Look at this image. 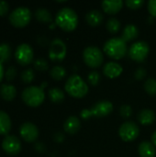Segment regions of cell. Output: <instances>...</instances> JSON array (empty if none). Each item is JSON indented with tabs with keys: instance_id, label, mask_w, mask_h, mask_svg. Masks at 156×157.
<instances>
[{
	"instance_id": "cell-30",
	"label": "cell",
	"mask_w": 156,
	"mask_h": 157,
	"mask_svg": "<svg viewBox=\"0 0 156 157\" xmlns=\"http://www.w3.org/2000/svg\"><path fill=\"white\" fill-rule=\"evenodd\" d=\"M34 67L35 69H37L38 71H46L49 66H48V63L45 59L43 58H38L34 61Z\"/></svg>"
},
{
	"instance_id": "cell-5",
	"label": "cell",
	"mask_w": 156,
	"mask_h": 157,
	"mask_svg": "<svg viewBox=\"0 0 156 157\" xmlns=\"http://www.w3.org/2000/svg\"><path fill=\"white\" fill-rule=\"evenodd\" d=\"M21 98L26 105L35 108L43 103L45 99V93L40 86H31L23 90Z\"/></svg>"
},
{
	"instance_id": "cell-7",
	"label": "cell",
	"mask_w": 156,
	"mask_h": 157,
	"mask_svg": "<svg viewBox=\"0 0 156 157\" xmlns=\"http://www.w3.org/2000/svg\"><path fill=\"white\" fill-rule=\"evenodd\" d=\"M31 19V12L26 6H18L15 8L9 15L10 23L16 28L26 27Z\"/></svg>"
},
{
	"instance_id": "cell-21",
	"label": "cell",
	"mask_w": 156,
	"mask_h": 157,
	"mask_svg": "<svg viewBox=\"0 0 156 157\" xmlns=\"http://www.w3.org/2000/svg\"><path fill=\"white\" fill-rule=\"evenodd\" d=\"M138 36H139V29H138V28L135 25L130 24V25H127L124 28L122 35H121V39L125 42H128V41H131V40L137 39Z\"/></svg>"
},
{
	"instance_id": "cell-33",
	"label": "cell",
	"mask_w": 156,
	"mask_h": 157,
	"mask_svg": "<svg viewBox=\"0 0 156 157\" xmlns=\"http://www.w3.org/2000/svg\"><path fill=\"white\" fill-rule=\"evenodd\" d=\"M125 4H126V6H127L130 9L136 10V9H139L140 7L143 6V5L144 4V1H143V0H136V1L129 0V1H126Z\"/></svg>"
},
{
	"instance_id": "cell-9",
	"label": "cell",
	"mask_w": 156,
	"mask_h": 157,
	"mask_svg": "<svg viewBox=\"0 0 156 157\" xmlns=\"http://www.w3.org/2000/svg\"><path fill=\"white\" fill-rule=\"evenodd\" d=\"M150 52V47L147 42L141 40L133 43L129 50V56L131 60L143 63L148 56Z\"/></svg>"
},
{
	"instance_id": "cell-34",
	"label": "cell",
	"mask_w": 156,
	"mask_h": 157,
	"mask_svg": "<svg viewBox=\"0 0 156 157\" xmlns=\"http://www.w3.org/2000/svg\"><path fill=\"white\" fill-rule=\"evenodd\" d=\"M5 75H6V80H8V81H11V80L15 79V77L17 75V69L14 66H10L9 68H7Z\"/></svg>"
},
{
	"instance_id": "cell-25",
	"label": "cell",
	"mask_w": 156,
	"mask_h": 157,
	"mask_svg": "<svg viewBox=\"0 0 156 157\" xmlns=\"http://www.w3.org/2000/svg\"><path fill=\"white\" fill-rule=\"evenodd\" d=\"M50 75L52 79L56 80V81H60L62 79H63L66 75V70L60 65H56L53 66L51 71H50Z\"/></svg>"
},
{
	"instance_id": "cell-32",
	"label": "cell",
	"mask_w": 156,
	"mask_h": 157,
	"mask_svg": "<svg viewBox=\"0 0 156 157\" xmlns=\"http://www.w3.org/2000/svg\"><path fill=\"white\" fill-rule=\"evenodd\" d=\"M120 114L123 119H129L132 116V109L129 105H123L120 109Z\"/></svg>"
},
{
	"instance_id": "cell-2",
	"label": "cell",
	"mask_w": 156,
	"mask_h": 157,
	"mask_svg": "<svg viewBox=\"0 0 156 157\" xmlns=\"http://www.w3.org/2000/svg\"><path fill=\"white\" fill-rule=\"evenodd\" d=\"M64 89L70 97L74 98H83L89 91L86 82L76 74L69 76L65 82Z\"/></svg>"
},
{
	"instance_id": "cell-10",
	"label": "cell",
	"mask_w": 156,
	"mask_h": 157,
	"mask_svg": "<svg viewBox=\"0 0 156 157\" xmlns=\"http://www.w3.org/2000/svg\"><path fill=\"white\" fill-rule=\"evenodd\" d=\"M140 134L138 125L133 121H126L122 123L119 129V135L124 142H132L137 139Z\"/></svg>"
},
{
	"instance_id": "cell-8",
	"label": "cell",
	"mask_w": 156,
	"mask_h": 157,
	"mask_svg": "<svg viewBox=\"0 0 156 157\" xmlns=\"http://www.w3.org/2000/svg\"><path fill=\"white\" fill-rule=\"evenodd\" d=\"M67 54L66 44L61 39H54L49 48V58L53 62H62Z\"/></svg>"
},
{
	"instance_id": "cell-23",
	"label": "cell",
	"mask_w": 156,
	"mask_h": 157,
	"mask_svg": "<svg viewBox=\"0 0 156 157\" xmlns=\"http://www.w3.org/2000/svg\"><path fill=\"white\" fill-rule=\"evenodd\" d=\"M35 17L41 23H51L52 21V16L51 12L46 8H38L35 12Z\"/></svg>"
},
{
	"instance_id": "cell-11",
	"label": "cell",
	"mask_w": 156,
	"mask_h": 157,
	"mask_svg": "<svg viewBox=\"0 0 156 157\" xmlns=\"http://www.w3.org/2000/svg\"><path fill=\"white\" fill-rule=\"evenodd\" d=\"M34 57L33 49L28 43H21L19 44L15 52V58L20 65H29Z\"/></svg>"
},
{
	"instance_id": "cell-36",
	"label": "cell",
	"mask_w": 156,
	"mask_h": 157,
	"mask_svg": "<svg viewBox=\"0 0 156 157\" xmlns=\"http://www.w3.org/2000/svg\"><path fill=\"white\" fill-rule=\"evenodd\" d=\"M148 11L152 17H156V0H151L148 2Z\"/></svg>"
},
{
	"instance_id": "cell-29",
	"label": "cell",
	"mask_w": 156,
	"mask_h": 157,
	"mask_svg": "<svg viewBox=\"0 0 156 157\" xmlns=\"http://www.w3.org/2000/svg\"><path fill=\"white\" fill-rule=\"evenodd\" d=\"M35 77L34 72L31 68H28L26 70H24L21 74V79L25 84H29L33 81Z\"/></svg>"
},
{
	"instance_id": "cell-28",
	"label": "cell",
	"mask_w": 156,
	"mask_h": 157,
	"mask_svg": "<svg viewBox=\"0 0 156 157\" xmlns=\"http://www.w3.org/2000/svg\"><path fill=\"white\" fill-rule=\"evenodd\" d=\"M144 90L150 96L156 95V79L148 78L144 83Z\"/></svg>"
},
{
	"instance_id": "cell-12",
	"label": "cell",
	"mask_w": 156,
	"mask_h": 157,
	"mask_svg": "<svg viewBox=\"0 0 156 157\" xmlns=\"http://www.w3.org/2000/svg\"><path fill=\"white\" fill-rule=\"evenodd\" d=\"M2 149L9 155H17L21 151V143L15 135H7L2 142Z\"/></svg>"
},
{
	"instance_id": "cell-41",
	"label": "cell",
	"mask_w": 156,
	"mask_h": 157,
	"mask_svg": "<svg viewBox=\"0 0 156 157\" xmlns=\"http://www.w3.org/2000/svg\"><path fill=\"white\" fill-rule=\"evenodd\" d=\"M151 140H152V144L156 147V131L152 134V137H151Z\"/></svg>"
},
{
	"instance_id": "cell-14",
	"label": "cell",
	"mask_w": 156,
	"mask_h": 157,
	"mask_svg": "<svg viewBox=\"0 0 156 157\" xmlns=\"http://www.w3.org/2000/svg\"><path fill=\"white\" fill-rule=\"evenodd\" d=\"M122 66L116 62H108L103 67V74L110 79L119 77L122 74Z\"/></svg>"
},
{
	"instance_id": "cell-20",
	"label": "cell",
	"mask_w": 156,
	"mask_h": 157,
	"mask_svg": "<svg viewBox=\"0 0 156 157\" xmlns=\"http://www.w3.org/2000/svg\"><path fill=\"white\" fill-rule=\"evenodd\" d=\"M17 95V89L13 85L3 84L0 87V97L6 101H11Z\"/></svg>"
},
{
	"instance_id": "cell-22",
	"label": "cell",
	"mask_w": 156,
	"mask_h": 157,
	"mask_svg": "<svg viewBox=\"0 0 156 157\" xmlns=\"http://www.w3.org/2000/svg\"><path fill=\"white\" fill-rule=\"evenodd\" d=\"M11 130V120L3 110H0V134L6 135Z\"/></svg>"
},
{
	"instance_id": "cell-27",
	"label": "cell",
	"mask_w": 156,
	"mask_h": 157,
	"mask_svg": "<svg viewBox=\"0 0 156 157\" xmlns=\"http://www.w3.org/2000/svg\"><path fill=\"white\" fill-rule=\"evenodd\" d=\"M106 28L109 33L115 34V33L119 32V30L120 29V22L119 19H117L115 17H111L108 20Z\"/></svg>"
},
{
	"instance_id": "cell-38",
	"label": "cell",
	"mask_w": 156,
	"mask_h": 157,
	"mask_svg": "<svg viewBox=\"0 0 156 157\" xmlns=\"http://www.w3.org/2000/svg\"><path fill=\"white\" fill-rule=\"evenodd\" d=\"M54 141L56 143H63L64 141V135L62 132H57L54 135Z\"/></svg>"
},
{
	"instance_id": "cell-19",
	"label": "cell",
	"mask_w": 156,
	"mask_h": 157,
	"mask_svg": "<svg viewBox=\"0 0 156 157\" xmlns=\"http://www.w3.org/2000/svg\"><path fill=\"white\" fill-rule=\"evenodd\" d=\"M138 153L141 157H155V146L150 142H142L139 144Z\"/></svg>"
},
{
	"instance_id": "cell-37",
	"label": "cell",
	"mask_w": 156,
	"mask_h": 157,
	"mask_svg": "<svg viewBox=\"0 0 156 157\" xmlns=\"http://www.w3.org/2000/svg\"><path fill=\"white\" fill-rule=\"evenodd\" d=\"M9 6L6 1H0V16L4 17L8 13Z\"/></svg>"
},
{
	"instance_id": "cell-6",
	"label": "cell",
	"mask_w": 156,
	"mask_h": 157,
	"mask_svg": "<svg viewBox=\"0 0 156 157\" xmlns=\"http://www.w3.org/2000/svg\"><path fill=\"white\" fill-rule=\"evenodd\" d=\"M83 59L85 63L90 68H98L103 63L104 55L99 48L95 46H89L84 50Z\"/></svg>"
},
{
	"instance_id": "cell-40",
	"label": "cell",
	"mask_w": 156,
	"mask_h": 157,
	"mask_svg": "<svg viewBox=\"0 0 156 157\" xmlns=\"http://www.w3.org/2000/svg\"><path fill=\"white\" fill-rule=\"evenodd\" d=\"M4 75H5V74H4V67H3V63L0 62V82L2 81V79L4 78Z\"/></svg>"
},
{
	"instance_id": "cell-16",
	"label": "cell",
	"mask_w": 156,
	"mask_h": 157,
	"mask_svg": "<svg viewBox=\"0 0 156 157\" xmlns=\"http://www.w3.org/2000/svg\"><path fill=\"white\" fill-rule=\"evenodd\" d=\"M123 1L114 0V1H103L101 6L105 13L108 15H115L119 13L123 7Z\"/></svg>"
},
{
	"instance_id": "cell-26",
	"label": "cell",
	"mask_w": 156,
	"mask_h": 157,
	"mask_svg": "<svg viewBox=\"0 0 156 157\" xmlns=\"http://www.w3.org/2000/svg\"><path fill=\"white\" fill-rule=\"evenodd\" d=\"M11 57V47L7 43L0 44V62L6 63Z\"/></svg>"
},
{
	"instance_id": "cell-24",
	"label": "cell",
	"mask_w": 156,
	"mask_h": 157,
	"mask_svg": "<svg viewBox=\"0 0 156 157\" xmlns=\"http://www.w3.org/2000/svg\"><path fill=\"white\" fill-rule=\"evenodd\" d=\"M50 100L52 103H61L64 99V93L59 87H52L48 92Z\"/></svg>"
},
{
	"instance_id": "cell-18",
	"label": "cell",
	"mask_w": 156,
	"mask_h": 157,
	"mask_svg": "<svg viewBox=\"0 0 156 157\" xmlns=\"http://www.w3.org/2000/svg\"><path fill=\"white\" fill-rule=\"evenodd\" d=\"M104 16L99 10H91L86 15V21L92 27H97L102 24Z\"/></svg>"
},
{
	"instance_id": "cell-31",
	"label": "cell",
	"mask_w": 156,
	"mask_h": 157,
	"mask_svg": "<svg viewBox=\"0 0 156 157\" xmlns=\"http://www.w3.org/2000/svg\"><path fill=\"white\" fill-rule=\"evenodd\" d=\"M87 80H88L90 85L97 86L99 84V81H100V75H99V73L97 72V71H92L87 75Z\"/></svg>"
},
{
	"instance_id": "cell-15",
	"label": "cell",
	"mask_w": 156,
	"mask_h": 157,
	"mask_svg": "<svg viewBox=\"0 0 156 157\" xmlns=\"http://www.w3.org/2000/svg\"><path fill=\"white\" fill-rule=\"evenodd\" d=\"M81 129V121L76 116H70L63 124V130L68 134H75Z\"/></svg>"
},
{
	"instance_id": "cell-3",
	"label": "cell",
	"mask_w": 156,
	"mask_h": 157,
	"mask_svg": "<svg viewBox=\"0 0 156 157\" xmlns=\"http://www.w3.org/2000/svg\"><path fill=\"white\" fill-rule=\"evenodd\" d=\"M112 111L113 104L108 100H101L97 102L91 109H84L80 112V117L85 121H87L92 117L100 119L108 116Z\"/></svg>"
},
{
	"instance_id": "cell-4",
	"label": "cell",
	"mask_w": 156,
	"mask_h": 157,
	"mask_svg": "<svg viewBox=\"0 0 156 157\" xmlns=\"http://www.w3.org/2000/svg\"><path fill=\"white\" fill-rule=\"evenodd\" d=\"M103 50L108 57L120 60L127 54V44L121 38H112L105 42Z\"/></svg>"
},
{
	"instance_id": "cell-13",
	"label": "cell",
	"mask_w": 156,
	"mask_h": 157,
	"mask_svg": "<svg viewBox=\"0 0 156 157\" xmlns=\"http://www.w3.org/2000/svg\"><path fill=\"white\" fill-rule=\"evenodd\" d=\"M19 134L25 142L33 143L39 136V130L35 124L31 122H24L19 128Z\"/></svg>"
},
{
	"instance_id": "cell-1",
	"label": "cell",
	"mask_w": 156,
	"mask_h": 157,
	"mask_svg": "<svg viewBox=\"0 0 156 157\" xmlns=\"http://www.w3.org/2000/svg\"><path fill=\"white\" fill-rule=\"evenodd\" d=\"M55 24L63 31L71 32L78 25V16L71 7H63L55 16Z\"/></svg>"
},
{
	"instance_id": "cell-35",
	"label": "cell",
	"mask_w": 156,
	"mask_h": 157,
	"mask_svg": "<svg viewBox=\"0 0 156 157\" xmlns=\"http://www.w3.org/2000/svg\"><path fill=\"white\" fill-rule=\"evenodd\" d=\"M146 75H147L146 70L143 67H139L134 73V77L136 80H143L146 77Z\"/></svg>"
},
{
	"instance_id": "cell-39",
	"label": "cell",
	"mask_w": 156,
	"mask_h": 157,
	"mask_svg": "<svg viewBox=\"0 0 156 157\" xmlns=\"http://www.w3.org/2000/svg\"><path fill=\"white\" fill-rule=\"evenodd\" d=\"M35 150H36L37 152H39V153H43L44 150H45V146H44L43 144L38 143V144H35Z\"/></svg>"
},
{
	"instance_id": "cell-17",
	"label": "cell",
	"mask_w": 156,
	"mask_h": 157,
	"mask_svg": "<svg viewBox=\"0 0 156 157\" xmlns=\"http://www.w3.org/2000/svg\"><path fill=\"white\" fill-rule=\"evenodd\" d=\"M156 115L154 110L144 109L138 113V121L143 126H148L155 121Z\"/></svg>"
}]
</instances>
